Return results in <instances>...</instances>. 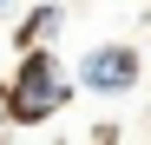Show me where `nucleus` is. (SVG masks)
I'll list each match as a JSON object with an SVG mask.
<instances>
[{
  "label": "nucleus",
  "instance_id": "obj_1",
  "mask_svg": "<svg viewBox=\"0 0 151 145\" xmlns=\"http://www.w3.org/2000/svg\"><path fill=\"white\" fill-rule=\"evenodd\" d=\"M72 72L59 66L53 46H27L20 66L7 72V86H0V119L7 125H53V119L72 106Z\"/></svg>",
  "mask_w": 151,
  "mask_h": 145
},
{
  "label": "nucleus",
  "instance_id": "obj_5",
  "mask_svg": "<svg viewBox=\"0 0 151 145\" xmlns=\"http://www.w3.org/2000/svg\"><path fill=\"white\" fill-rule=\"evenodd\" d=\"M7 13H13V0H0V20H7Z\"/></svg>",
  "mask_w": 151,
  "mask_h": 145
},
{
  "label": "nucleus",
  "instance_id": "obj_4",
  "mask_svg": "<svg viewBox=\"0 0 151 145\" xmlns=\"http://www.w3.org/2000/svg\"><path fill=\"white\" fill-rule=\"evenodd\" d=\"M92 145H118V132H112V125H99V132H92Z\"/></svg>",
  "mask_w": 151,
  "mask_h": 145
},
{
  "label": "nucleus",
  "instance_id": "obj_6",
  "mask_svg": "<svg viewBox=\"0 0 151 145\" xmlns=\"http://www.w3.org/2000/svg\"><path fill=\"white\" fill-rule=\"evenodd\" d=\"M0 145H7V119H0Z\"/></svg>",
  "mask_w": 151,
  "mask_h": 145
},
{
  "label": "nucleus",
  "instance_id": "obj_3",
  "mask_svg": "<svg viewBox=\"0 0 151 145\" xmlns=\"http://www.w3.org/2000/svg\"><path fill=\"white\" fill-rule=\"evenodd\" d=\"M59 27H66V7H59V0H40V7L13 27V46H20V53H27V46H53Z\"/></svg>",
  "mask_w": 151,
  "mask_h": 145
},
{
  "label": "nucleus",
  "instance_id": "obj_2",
  "mask_svg": "<svg viewBox=\"0 0 151 145\" xmlns=\"http://www.w3.org/2000/svg\"><path fill=\"white\" fill-rule=\"evenodd\" d=\"M138 79H145V59H138V46H125V40H99V46L79 53V66H72V86L99 92V99L138 92Z\"/></svg>",
  "mask_w": 151,
  "mask_h": 145
}]
</instances>
